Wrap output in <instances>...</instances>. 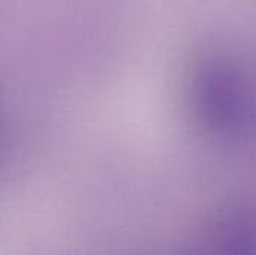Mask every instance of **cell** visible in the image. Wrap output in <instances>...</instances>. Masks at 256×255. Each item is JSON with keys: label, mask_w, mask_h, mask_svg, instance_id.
<instances>
[{"label": "cell", "mask_w": 256, "mask_h": 255, "mask_svg": "<svg viewBox=\"0 0 256 255\" xmlns=\"http://www.w3.org/2000/svg\"><path fill=\"white\" fill-rule=\"evenodd\" d=\"M192 101L200 122L216 135H244L256 123V81L232 59L210 57L198 66Z\"/></svg>", "instance_id": "cell-1"}]
</instances>
